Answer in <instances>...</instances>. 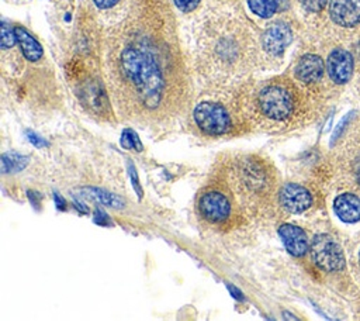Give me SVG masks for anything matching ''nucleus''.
<instances>
[{
  "instance_id": "nucleus-1",
  "label": "nucleus",
  "mask_w": 360,
  "mask_h": 321,
  "mask_svg": "<svg viewBox=\"0 0 360 321\" xmlns=\"http://www.w3.org/2000/svg\"><path fill=\"white\" fill-rule=\"evenodd\" d=\"M120 63L124 76L136 90L142 104L155 110L162 100L165 80L152 55L136 46H127L121 52Z\"/></svg>"
},
{
  "instance_id": "nucleus-2",
  "label": "nucleus",
  "mask_w": 360,
  "mask_h": 321,
  "mask_svg": "<svg viewBox=\"0 0 360 321\" xmlns=\"http://www.w3.org/2000/svg\"><path fill=\"white\" fill-rule=\"evenodd\" d=\"M309 253L314 263L325 272H338L342 270L346 265L342 248L328 234H319L314 237L309 245Z\"/></svg>"
},
{
  "instance_id": "nucleus-3",
  "label": "nucleus",
  "mask_w": 360,
  "mask_h": 321,
  "mask_svg": "<svg viewBox=\"0 0 360 321\" xmlns=\"http://www.w3.org/2000/svg\"><path fill=\"white\" fill-rule=\"evenodd\" d=\"M257 106L263 115L274 121L287 120L294 110L291 93L281 86H267L257 97Z\"/></svg>"
},
{
  "instance_id": "nucleus-4",
  "label": "nucleus",
  "mask_w": 360,
  "mask_h": 321,
  "mask_svg": "<svg viewBox=\"0 0 360 321\" xmlns=\"http://www.w3.org/2000/svg\"><path fill=\"white\" fill-rule=\"evenodd\" d=\"M197 127L210 135H221L229 130L231 118L224 106L214 101L200 103L193 113Z\"/></svg>"
},
{
  "instance_id": "nucleus-5",
  "label": "nucleus",
  "mask_w": 360,
  "mask_h": 321,
  "mask_svg": "<svg viewBox=\"0 0 360 321\" xmlns=\"http://www.w3.org/2000/svg\"><path fill=\"white\" fill-rule=\"evenodd\" d=\"M198 213L208 222H224L231 214V203L222 191L208 189L198 200Z\"/></svg>"
},
{
  "instance_id": "nucleus-6",
  "label": "nucleus",
  "mask_w": 360,
  "mask_h": 321,
  "mask_svg": "<svg viewBox=\"0 0 360 321\" xmlns=\"http://www.w3.org/2000/svg\"><path fill=\"white\" fill-rule=\"evenodd\" d=\"M278 199H280V203L281 206L290 211V213H302L305 210H308L312 204V196L311 193L297 184V183H287L284 184L281 189H280V193H278Z\"/></svg>"
},
{
  "instance_id": "nucleus-7",
  "label": "nucleus",
  "mask_w": 360,
  "mask_h": 321,
  "mask_svg": "<svg viewBox=\"0 0 360 321\" xmlns=\"http://www.w3.org/2000/svg\"><path fill=\"white\" fill-rule=\"evenodd\" d=\"M292 41L291 28L284 23L271 24L262 37V45L271 55H281Z\"/></svg>"
},
{
  "instance_id": "nucleus-8",
  "label": "nucleus",
  "mask_w": 360,
  "mask_h": 321,
  "mask_svg": "<svg viewBox=\"0 0 360 321\" xmlns=\"http://www.w3.org/2000/svg\"><path fill=\"white\" fill-rule=\"evenodd\" d=\"M326 69L335 83H346L353 73V58L346 49H333L328 56Z\"/></svg>"
},
{
  "instance_id": "nucleus-9",
  "label": "nucleus",
  "mask_w": 360,
  "mask_h": 321,
  "mask_svg": "<svg viewBox=\"0 0 360 321\" xmlns=\"http://www.w3.org/2000/svg\"><path fill=\"white\" fill-rule=\"evenodd\" d=\"M278 235L290 255L301 258L308 252L309 244L307 234L302 228L294 224H281L278 228Z\"/></svg>"
},
{
  "instance_id": "nucleus-10",
  "label": "nucleus",
  "mask_w": 360,
  "mask_h": 321,
  "mask_svg": "<svg viewBox=\"0 0 360 321\" xmlns=\"http://www.w3.org/2000/svg\"><path fill=\"white\" fill-rule=\"evenodd\" d=\"M330 18L342 27H353L360 23V0H330Z\"/></svg>"
},
{
  "instance_id": "nucleus-11",
  "label": "nucleus",
  "mask_w": 360,
  "mask_h": 321,
  "mask_svg": "<svg viewBox=\"0 0 360 321\" xmlns=\"http://www.w3.org/2000/svg\"><path fill=\"white\" fill-rule=\"evenodd\" d=\"M242 173V186L250 194H262L264 193V187L267 184V175L264 168L255 160H246L240 166Z\"/></svg>"
},
{
  "instance_id": "nucleus-12",
  "label": "nucleus",
  "mask_w": 360,
  "mask_h": 321,
  "mask_svg": "<svg viewBox=\"0 0 360 321\" xmlns=\"http://www.w3.org/2000/svg\"><path fill=\"white\" fill-rule=\"evenodd\" d=\"M323 61L314 54L304 55L297 66H295V76L305 83H314L319 80L323 75Z\"/></svg>"
},
{
  "instance_id": "nucleus-13",
  "label": "nucleus",
  "mask_w": 360,
  "mask_h": 321,
  "mask_svg": "<svg viewBox=\"0 0 360 321\" xmlns=\"http://www.w3.org/2000/svg\"><path fill=\"white\" fill-rule=\"evenodd\" d=\"M333 210L343 222L360 221V199L352 193L339 194L333 201Z\"/></svg>"
},
{
  "instance_id": "nucleus-14",
  "label": "nucleus",
  "mask_w": 360,
  "mask_h": 321,
  "mask_svg": "<svg viewBox=\"0 0 360 321\" xmlns=\"http://www.w3.org/2000/svg\"><path fill=\"white\" fill-rule=\"evenodd\" d=\"M14 31H15V37H17V44L20 45L22 55L31 62L39 61L44 54L39 42L22 27H15Z\"/></svg>"
},
{
  "instance_id": "nucleus-15",
  "label": "nucleus",
  "mask_w": 360,
  "mask_h": 321,
  "mask_svg": "<svg viewBox=\"0 0 360 321\" xmlns=\"http://www.w3.org/2000/svg\"><path fill=\"white\" fill-rule=\"evenodd\" d=\"M28 163V158L25 155L17 153V152H8L1 156V170L4 173L10 172H18L24 169Z\"/></svg>"
},
{
  "instance_id": "nucleus-16",
  "label": "nucleus",
  "mask_w": 360,
  "mask_h": 321,
  "mask_svg": "<svg viewBox=\"0 0 360 321\" xmlns=\"http://www.w3.org/2000/svg\"><path fill=\"white\" fill-rule=\"evenodd\" d=\"M248 6L252 13L262 18H269L278 10L277 0H248Z\"/></svg>"
},
{
  "instance_id": "nucleus-17",
  "label": "nucleus",
  "mask_w": 360,
  "mask_h": 321,
  "mask_svg": "<svg viewBox=\"0 0 360 321\" xmlns=\"http://www.w3.org/2000/svg\"><path fill=\"white\" fill-rule=\"evenodd\" d=\"M86 193H87L89 196H91L93 199H96L97 201H100V203H103V204H107V206H110V207H117V208H120V207L124 206V201H122L118 196L111 194V193H108V191H105V190H100V189H87Z\"/></svg>"
},
{
  "instance_id": "nucleus-18",
  "label": "nucleus",
  "mask_w": 360,
  "mask_h": 321,
  "mask_svg": "<svg viewBox=\"0 0 360 321\" xmlns=\"http://www.w3.org/2000/svg\"><path fill=\"white\" fill-rule=\"evenodd\" d=\"M0 34H1V48L3 49L11 48L17 42V37H15L14 28H11L6 21L1 23Z\"/></svg>"
},
{
  "instance_id": "nucleus-19",
  "label": "nucleus",
  "mask_w": 360,
  "mask_h": 321,
  "mask_svg": "<svg viewBox=\"0 0 360 321\" xmlns=\"http://www.w3.org/2000/svg\"><path fill=\"white\" fill-rule=\"evenodd\" d=\"M121 145L127 149H136V151H142V144L138 138V135L131 131V130H125L121 135Z\"/></svg>"
},
{
  "instance_id": "nucleus-20",
  "label": "nucleus",
  "mask_w": 360,
  "mask_h": 321,
  "mask_svg": "<svg viewBox=\"0 0 360 321\" xmlns=\"http://www.w3.org/2000/svg\"><path fill=\"white\" fill-rule=\"evenodd\" d=\"M300 3L302 4V7L308 11H312V13H316V11H321L328 0H300Z\"/></svg>"
},
{
  "instance_id": "nucleus-21",
  "label": "nucleus",
  "mask_w": 360,
  "mask_h": 321,
  "mask_svg": "<svg viewBox=\"0 0 360 321\" xmlns=\"http://www.w3.org/2000/svg\"><path fill=\"white\" fill-rule=\"evenodd\" d=\"M174 4L177 6L179 10L188 13V11H193L200 4V0H174Z\"/></svg>"
},
{
  "instance_id": "nucleus-22",
  "label": "nucleus",
  "mask_w": 360,
  "mask_h": 321,
  "mask_svg": "<svg viewBox=\"0 0 360 321\" xmlns=\"http://www.w3.org/2000/svg\"><path fill=\"white\" fill-rule=\"evenodd\" d=\"M27 138H28V141H30L31 144H34L35 146H45V145H46V141H45L42 137H39L38 134L32 132V131H27Z\"/></svg>"
},
{
  "instance_id": "nucleus-23",
  "label": "nucleus",
  "mask_w": 360,
  "mask_h": 321,
  "mask_svg": "<svg viewBox=\"0 0 360 321\" xmlns=\"http://www.w3.org/2000/svg\"><path fill=\"white\" fill-rule=\"evenodd\" d=\"M129 176H131V182H132V186L135 189V191L138 193V196L141 197L142 196V189H141V184L138 182V175H136V170L134 169L132 165H129Z\"/></svg>"
},
{
  "instance_id": "nucleus-24",
  "label": "nucleus",
  "mask_w": 360,
  "mask_h": 321,
  "mask_svg": "<svg viewBox=\"0 0 360 321\" xmlns=\"http://www.w3.org/2000/svg\"><path fill=\"white\" fill-rule=\"evenodd\" d=\"M94 222L100 224V225H108L110 224V218H108V215L104 211L96 210V213H94Z\"/></svg>"
},
{
  "instance_id": "nucleus-25",
  "label": "nucleus",
  "mask_w": 360,
  "mask_h": 321,
  "mask_svg": "<svg viewBox=\"0 0 360 321\" xmlns=\"http://www.w3.org/2000/svg\"><path fill=\"white\" fill-rule=\"evenodd\" d=\"M93 1L98 8H110V7L115 6L120 0H93Z\"/></svg>"
},
{
  "instance_id": "nucleus-26",
  "label": "nucleus",
  "mask_w": 360,
  "mask_h": 321,
  "mask_svg": "<svg viewBox=\"0 0 360 321\" xmlns=\"http://www.w3.org/2000/svg\"><path fill=\"white\" fill-rule=\"evenodd\" d=\"M228 290L231 291V294H232L236 300H240V301H243V300H245V297H243V294L240 293V290H239V289H236V287H233V286L228 284Z\"/></svg>"
},
{
  "instance_id": "nucleus-27",
  "label": "nucleus",
  "mask_w": 360,
  "mask_h": 321,
  "mask_svg": "<svg viewBox=\"0 0 360 321\" xmlns=\"http://www.w3.org/2000/svg\"><path fill=\"white\" fill-rule=\"evenodd\" d=\"M55 203H56V207L59 210H65V201L59 194H55Z\"/></svg>"
},
{
  "instance_id": "nucleus-28",
  "label": "nucleus",
  "mask_w": 360,
  "mask_h": 321,
  "mask_svg": "<svg viewBox=\"0 0 360 321\" xmlns=\"http://www.w3.org/2000/svg\"><path fill=\"white\" fill-rule=\"evenodd\" d=\"M278 4V10H284L288 6V0H277Z\"/></svg>"
},
{
  "instance_id": "nucleus-29",
  "label": "nucleus",
  "mask_w": 360,
  "mask_h": 321,
  "mask_svg": "<svg viewBox=\"0 0 360 321\" xmlns=\"http://www.w3.org/2000/svg\"><path fill=\"white\" fill-rule=\"evenodd\" d=\"M359 259H360V255H359Z\"/></svg>"
}]
</instances>
